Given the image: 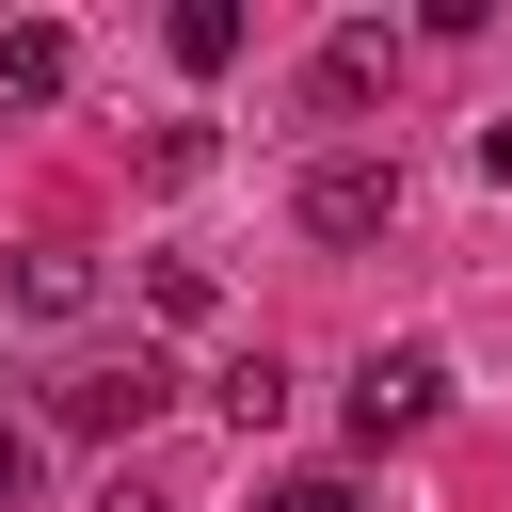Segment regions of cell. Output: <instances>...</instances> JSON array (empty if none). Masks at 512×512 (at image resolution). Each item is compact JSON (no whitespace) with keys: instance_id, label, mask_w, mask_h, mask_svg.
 <instances>
[{"instance_id":"obj_1","label":"cell","mask_w":512,"mask_h":512,"mask_svg":"<svg viewBox=\"0 0 512 512\" xmlns=\"http://www.w3.org/2000/svg\"><path fill=\"white\" fill-rule=\"evenodd\" d=\"M160 400H176V368H160V352H96V368H64V384H48V416H64V432H96V448H112V432H144Z\"/></svg>"},{"instance_id":"obj_2","label":"cell","mask_w":512,"mask_h":512,"mask_svg":"<svg viewBox=\"0 0 512 512\" xmlns=\"http://www.w3.org/2000/svg\"><path fill=\"white\" fill-rule=\"evenodd\" d=\"M432 416H448V368H432V352H416V336H400V352H368V368H352V448H416V432H432Z\"/></svg>"},{"instance_id":"obj_3","label":"cell","mask_w":512,"mask_h":512,"mask_svg":"<svg viewBox=\"0 0 512 512\" xmlns=\"http://www.w3.org/2000/svg\"><path fill=\"white\" fill-rule=\"evenodd\" d=\"M384 224H400V160H368V144L304 160V240H384Z\"/></svg>"},{"instance_id":"obj_4","label":"cell","mask_w":512,"mask_h":512,"mask_svg":"<svg viewBox=\"0 0 512 512\" xmlns=\"http://www.w3.org/2000/svg\"><path fill=\"white\" fill-rule=\"evenodd\" d=\"M0 320H96V256H80V240H32V256L0 272Z\"/></svg>"},{"instance_id":"obj_5","label":"cell","mask_w":512,"mask_h":512,"mask_svg":"<svg viewBox=\"0 0 512 512\" xmlns=\"http://www.w3.org/2000/svg\"><path fill=\"white\" fill-rule=\"evenodd\" d=\"M208 400H224V432H272V416H288V368H272V352H224Z\"/></svg>"},{"instance_id":"obj_6","label":"cell","mask_w":512,"mask_h":512,"mask_svg":"<svg viewBox=\"0 0 512 512\" xmlns=\"http://www.w3.org/2000/svg\"><path fill=\"white\" fill-rule=\"evenodd\" d=\"M64 64H80V48H64L48 16H16V32H0V96H64Z\"/></svg>"},{"instance_id":"obj_7","label":"cell","mask_w":512,"mask_h":512,"mask_svg":"<svg viewBox=\"0 0 512 512\" xmlns=\"http://www.w3.org/2000/svg\"><path fill=\"white\" fill-rule=\"evenodd\" d=\"M176 64L224 80V64H240V0H192V16H176Z\"/></svg>"},{"instance_id":"obj_8","label":"cell","mask_w":512,"mask_h":512,"mask_svg":"<svg viewBox=\"0 0 512 512\" xmlns=\"http://www.w3.org/2000/svg\"><path fill=\"white\" fill-rule=\"evenodd\" d=\"M96 512H176V496L160 480H96Z\"/></svg>"},{"instance_id":"obj_9","label":"cell","mask_w":512,"mask_h":512,"mask_svg":"<svg viewBox=\"0 0 512 512\" xmlns=\"http://www.w3.org/2000/svg\"><path fill=\"white\" fill-rule=\"evenodd\" d=\"M272 512H352V480H288V496H272Z\"/></svg>"},{"instance_id":"obj_10","label":"cell","mask_w":512,"mask_h":512,"mask_svg":"<svg viewBox=\"0 0 512 512\" xmlns=\"http://www.w3.org/2000/svg\"><path fill=\"white\" fill-rule=\"evenodd\" d=\"M480 176H496V192H512V112H496V128H480Z\"/></svg>"},{"instance_id":"obj_11","label":"cell","mask_w":512,"mask_h":512,"mask_svg":"<svg viewBox=\"0 0 512 512\" xmlns=\"http://www.w3.org/2000/svg\"><path fill=\"white\" fill-rule=\"evenodd\" d=\"M16 480H32V432H16V416H0V496H16Z\"/></svg>"}]
</instances>
